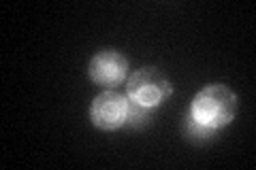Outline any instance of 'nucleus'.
Masks as SVG:
<instances>
[{
  "label": "nucleus",
  "instance_id": "obj_1",
  "mask_svg": "<svg viewBox=\"0 0 256 170\" xmlns=\"http://www.w3.org/2000/svg\"><path fill=\"white\" fill-rule=\"evenodd\" d=\"M237 94L224 83H210L201 92L194 94L190 102L188 115L198 121L201 126L222 130L226 128L237 115Z\"/></svg>",
  "mask_w": 256,
  "mask_h": 170
},
{
  "label": "nucleus",
  "instance_id": "obj_2",
  "mask_svg": "<svg viewBox=\"0 0 256 170\" xmlns=\"http://www.w3.org/2000/svg\"><path fill=\"white\" fill-rule=\"evenodd\" d=\"M173 94L171 81L156 66H143L134 70L126 81V96L134 104L148 109H158Z\"/></svg>",
  "mask_w": 256,
  "mask_h": 170
},
{
  "label": "nucleus",
  "instance_id": "obj_3",
  "mask_svg": "<svg viewBox=\"0 0 256 170\" xmlns=\"http://www.w3.org/2000/svg\"><path fill=\"white\" fill-rule=\"evenodd\" d=\"M128 107H130V100H128L126 94H120L116 90H105L92 100L90 119L100 130L114 132L124 128L128 117Z\"/></svg>",
  "mask_w": 256,
  "mask_h": 170
},
{
  "label": "nucleus",
  "instance_id": "obj_4",
  "mask_svg": "<svg viewBox=\"0 0 256 170\" xmlns=\"http://www.w3.org/2000/svg\"><path fill=\"white\" fill-rule=\"evenodd\" d=\"M88 75L96 85L114 90L128 79V58L116 49H102L92 55L88 64Z\"/></svg>",
  "mask_w": 256,
  "mask_h": 170
},
{
  "label": "nucleus",
  "instance_id": "obj_5",
  "mask_svg": "<svg viewBox=\"0 0 256 170\" xmlns=\"http://www.w3.org/2000/svg\"><path fill=\"white\" fill-rule=\"evenodd\" d=\"M154 111L156 109H148V107H141V104L130 102L124 128H128V130H143V128H148L152 124V119H154Z\"/></svg>",
  "mask_w": 256,
  "mask_h": 170
},
{
  "label": "nucleus",
  "instance_id": "obj_6",
  "mask_svg": "<svg viewBox=\"0 0 256 170\" xmlns=\"http://www.w3.org/2000/svg\"><path fill=\"white\" fill-rule=\"evenodd\" d=\"M184 132H186V139L196 143V145H203V143H212L216 141L220 130H214V128H207V126H201L198 121H194L190 115L186 117V124H184Z\"/></svg>",
  "mask_w": 256,
  "mask_h": 170
}]
</instances>
